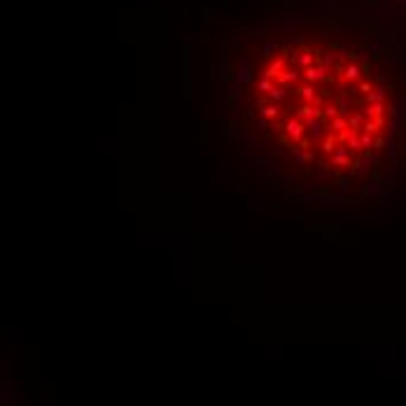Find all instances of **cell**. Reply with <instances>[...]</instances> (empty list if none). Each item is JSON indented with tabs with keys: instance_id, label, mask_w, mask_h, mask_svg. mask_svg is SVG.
Masks as SVG:
<instances>
[{
	"instance_id": "6da1fadb",
	"label": "cell",
	"mask_w": 406,
	"mask_h": 406,
	"mask_svg": "<svg viewBox=\"0 0 406 406\" xmlns=\"http://www.w3.org/2000/svg\"><path fill=\"white\" fill-rule=\"evenodd\" d=\"M245 110L292 163L327 184H369L404 150L406 56L360 21H306L252 63Z\"/></svg>"
},
{
	"instance_id": "7a4b0ae2",
	"label": "cell",
	"mask_w": 406,
	"mask_h": 406,
	"mask_svg": "<svg viewBox=\"0 0 406 406\" xmlns=\"http://www.w3.org/2000/svg\"><path fill=\"white\" fill-rule=\"evenodd\" d=\"M399 2H406V0H399Z\"/></svg>"
}]
</instances>
